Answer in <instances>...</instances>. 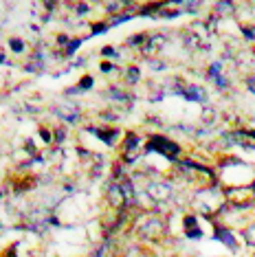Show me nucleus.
<instances>
[{
	"instance_id": "obj_11",
	"label": "nucleus",
	"mask_w": 255,
	"mask_h": 257,
	"mask_svg": "<svg viewBox=\"0 0 255 257\" xmlns=\"http://www.w3.org/2000/svg\"><path fill=\"white\" fill-rule=\"evenodd\" d=\"M137 143H139V139L135 137V134H130V139H128V143H125V148H128V150H130V148H135V145H137Z\"/></svg>"
},
{
	"instance_id": "obj_8",
	"label": "nucleus",
	"mask_w": 255,
	"mask_h": 257,
	"mask_svg": "<svg viewBox=\"0 0 255 257\" xmlns=\"http://www.w3.org/2000/svg\"><path fill=\"white\" fill-rule=\"evenodd\" d=\"M244 239L248 246H255V224H248L244 229Z\"/></svg>"
},
{
	"instance_id": "obj_2",
	"label": "nucleus",
	"mask_w": 255,
	"mask_h": 257,
	"mask_svg": "<svg viewBox=\"0 0 255 257\" xmlns=\"http://www.w3.org/2000/svg\"><path fill=\"white\" fill-rule=\"evenodd\" d=\"M148 148H150V150H159L161 154H167V156L178 154V145L172 143V141H167V139H163V137H154L152 143H150Z\"/></svg>"
},
{
	"instance_id": "obj_6",
	"label": "nucleus",
	"mask_w": 255,
	"mask_h": 257,
	"mask_svg": "<svg viewBox=\"0 0 255 257\" xmlns=\"http://www.w3.org/2000/svg\"><path fill=\"white\" fill-rule=\"evenodd\" d=\"M57 114L64 116L66 121H77V116H79L77 110H75V108H68V106H60V108H57Z\"/></svg>"
},
{
	"instance_id": "obj_3",
	"label": "nucleus",
	"mask_w": 255,
	"mask_h": 257,
	"mask_svg": "<svg viewBox=\"0 0 255 257\" xmlns=\"http://www.w3.org/2000/svg\"><path fill=\"white\" fill-rule=\"evenodd\" d=\"M163 233V224H161V220H148L146 224L141 226V235L148 237V239H156Z\"/></svg>"
},
{
	"instance_id": "obj_14",
	"label": "nucleus",
	"mask_w": 255,
	"mask_h": 257,
	"mask_svg": "<svg viewBox=\"0 0 255 257\" xmlns=\"http://www.w3.org/2000/svg\"><path fill=\"white\" fill-rule=\"evenodd\" d=\"M246 84H248V90H253V92H255V77H248V79H246Z\"/></svg>"
},
{
	"instance_id": "obj_12",
	"label": "nucleus",
	"mask_w": 255,
	"mask_h": 257,
	"mask_svg": "<svg viewBox=\"0 0 255 257\" xmlns=\"http://www.w3.org/2000/svg\"><path fill=\"white\" fill-rule=\"evenodd\" d=\"M11 46H14V51H22V46H25V44L18 42V40H14V42H11Z\"/></svg>"
},
{
	"instance_id": "obj_1",
	"label": "nucleus",
	"mask_w": 255,
	"mask_h": 257,
	"mask_svg": "<svg viewBox=\"0 0 255 257\" xmlns=\"http://www.w3.org/2000/svg\"><path fill=\"white\" fill-rule=\"evenodd\" d=\"M146 194L150 196V200H154V202H165V200H170V198H172L174 189H172L170 183L156 180V183H150V185H148Z\"/></svg>"
},
{
	"instance_id": "obj_15",
	"label": "nucleus",
	"mask_w": 255,
	"mask_h": 257,
	"mask_svg": "<svg viewBox=\"0 0 255 257\" xmlns=\"http://www.w3.org/2000/svg\"><path fill=\"white\" fill-rule=\"evenodd\" d=\"M244 33L248 38H255V29H244Z\"/></svg>"
},
{
	"instance_id": "obj_10",
	"label": "nucleus",
	"mask_w": 255,
	"mask_h": 257,
	"mask_svg": "<svg viewBox=\"0 0 255 257\" xmlns=\"http://www.w3.org/2000/svg\"><path fill=\"white\" fill-rule=\"evenodd\" d=\"M216 9H218V11H224V16H227L229 11H233V7H231L229 3H218V5H216Z\"/></svg>"
},
{
	"instance_id": "obj_13",
	"label": "nucleus",
	"mask_w": 255,
	"mask_h": 257,
	"mask_svg": "<svg viewBox=\"0 0 255 257\" xmlns=\"http://www.w3.org/2000/svg\"><path fill=\"white\" fill-rule=\"evenodd\" d=\"M88 86H92V79L90 77H84L82 79V88H88Z\"/></svg>"
},
{
	"instance_id": "obj_9",
	"label": "nucleus",
	"mask_w": 255,
	"mask_h": 257,
	"mask_svg": "<svg viewBox=\"0 0 255 257\" xmlns=\"http://www.w3.org/2000/svg\"><path fill=\"white\" fill-rule=\"evenodd\" d=\"M128 81H130V84H137L139 81V71L137 68H130V71H128Z\"/></svg>"
},
{
	"instance_id": "obj_4",
	"label": "nucleus",
	"mask_w": 255,
	"mask_h": 257,
	"mask_svg": "<svg viewBox=\"0 0 255 257\" xmlns=\"http://www.w3.org/2000/svg\"><path fill=\"white\" fill-rule=\"evenodd\" d=\"M183 97H187L189 101H200V103H205L207 101V95H205V90L198 88V86H185V88L178 90Z\"/></svg>"
},
{
	"instance_id": "obj_5",
	"label": "nucleus",
	"mask_w": 255,
	"mask_h": 257,
	"mask_svg": "<svg viewBox=\"0 0 255 257\" xmlns=\"http://www.w3.org/2000/svg\"><path fill=\"white\" fill-rule=\"evenodd\" d=\"M108 198H110V202H112L114 207H123V204H125L123 189H121V187H117V185H112V187L108 189Z\"/></svg>"
},
{
	"instance_id": "obj_7",
	"label": "nucleus",
	"mask_w": 255,
	"mask_h": 257,
	"mask_svg": "<svg viewBox=\"0 0 255 257\" xmlns=\"http://www.w3.org/2000/svg\"><path fill=\"white\" fill-rule=\"evenodd\" d=\"M216 237H218V239H222V242L227 244V246L235 248V239H233V235H231L229 231H224V229H218V231H216Z\"/></svg>"
}]
</instances>
